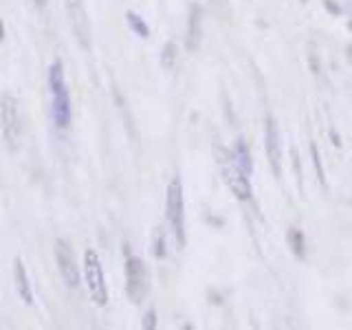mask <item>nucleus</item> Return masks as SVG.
<instances>
[{
    "mask_svg": "<svg viewBox=\"0 0 352 330\" xmlns=\"http://www.w3.org/2000/svg\"><path fill=\"white\" fill-rule=\"evenodd\" d=\"M300 3H304V5H306V3H308V0H300Z\"/></svg>",
    "mask_w": 352,
    "mask_h": 330,
    "instance_id": "25",
    "label": "nucleus"
},
{
    "mask_svg": "<svg viewBox=\"0 0 352 330\" xmlns=\"http://www.w3.org/2000/svg\"><path fill=\"white\" fill-rule=\"evenodd\" d=\"M218 163H220V172H223V179L231 190V194H234L240 203L251 201L253 187L249 181V174L238 168V163L231 157V150H218Z\"/></svg>",
    "mask_w": 352,
    "mask_h": 330,
    "instance_id": "5",
    "label": "nucleus"
},
{
    "mask_svg": "<svg viewBox=\"0 0 352 330\" xmlns=\"http://www.w3.org/2000/svg\"><path fill=\"white\" fill-rule=\"evenodd\" d=\"M264 152H267L269 165L273 170L275 179H282V163H284V148H282V135L278 128V121L273 115L264 117Z\"/></svg>",
    "mask_w": 352,
    "mask_h": 330,
    "instance_id": "8",
    "label": "nucleus"
},
{
    "mask_svg": "<svg viewBox=\"0 0 352 330\" xmlns=\"http://www.w3.org/2000/svg\"><path fill=\"white\" fill-rule=\"evenodd\" d=\"M53 256H55V264H58L60 278L64 280V284L69 286V289H77L82 280V271H80V264H77L73 245L66 238H58L53 242Z\"/></svg>",
    "mask_w": 352,
    "mask_h": 330,
    "instance_id": "6",
    "label": "nucleus"
},
{
    "mask_svg": "<svg viewBox=\"0 0 352 330\" xmlns=\"http://www.w3.org/2000/svg\"><path fill=\"white\" fill-rule=\"evenodd\" d=\"M231 157H234V161L238 163V168L242 172H247L249 176L253 174V157L245 139H236L234 148H231Z\"/></svg>",
    "mask_w": 352,
    "mask_h": 330,
    "instance_id": "12",
    "label": "nucleus"
},
{
    "mask_svg": "<svg viewBox=\"0 0 352 330\" xmlns=\"http://www.w3.org/2000/svg\"><path fill=\"white\" fill-rule=\"evenodd\" d=\"M124 273H126V295L132 304H141L146 300V295L150 291V275L148 267L139 256L130 251V247H124Z\"/></svg>",
    "mask_w": 352,
    "mask_h": 330,
    "instance_id": "3",
    "label": "nucleus"
},
{
    "mask_svg": "<svg viewBox=\"0 0 352 330\" xmlns=\"http://www.w3.org/2000/svg\"><path fill=\"white\" fill-rule=\"evenodd\" d=\"M82 273H84V282L91 300L97 306H106L108 304V284H106V275H104V264L99 253L95 249H86L84 251V264H82Z\"/></svg>",
    "mask_w": 352,
    "mask_h": 330,
    "instance_id": "4",
    "label": "nucleus"
},
{
    "mask_svg": "<svg viewBox=\"0 0 352 330\" xmlns=\"http://www.w3.org/2000/svg\"><path fill=\"white\" fill-rule=\"evenodd\" d=\"M324 7H326L328 14L335 16V18H339L341 14H344V7H341L339 3H335V0H324Z\"/></svg>",
    "mask_w": 352,
    "mask_h": 330,
    "instance_id": "19",
    "label": "nucleus"
},
{
    "mask_svg": "<svg viewBox=\"0 0 352 330\" xmlns=\"http://www.w3.org/2000/svg\"><path fill=\"white\" fill-rule=\"evenodd\" d=\"M165 218L172 229V236L181 249L187 245V227H185V194H183V181L181 176H174L168 183L165 192Z\"/></svg>",
    "mask_w": 352,
    "mask_h": 330,
    "instance_id": "2",
    "label": "nucleus"
},
{
    "mask_svg": "<svg viewBox=\"0 0 352 330\" xmlns=\"http://www.w3.org/2000/svg\"><path fill=\"white\" fill-rule=\"evenodd\" d=\"M330 141H333V146H335V148H341V137L337 135L335 130H330Z\"/></svg>",
    "mask_w": 352,
    "mask_h": 330,
    "instance_id": "21",
    "label": "nucleus"
},
{
    "mask_svg": "<svg viewBox=\"0 0 352 330\" xmlns=\"http://www.w3.org/2000/svg\"><path fill=\"white\" fill-rule=\"evenodd\" d=\"M126 22H128V29L135 33L137 38H141V40H148L150 38V27H148V22L143 20L137 11H132V9H128L126 11Z\"/></svg>",
    "mask_w": 352,
    "mask_h": 330,
    "instance_id": "14",
    "label": "nucleus"
},
{
    "mask_svg": "<svg viewBox=\"0 0 352 330\" xmlns=\"http://www.w3.org/2000/svg\"><path fill=\"white\" fill-rule=\"evenodd\" d=\"M49 93H51V117L58 130H66L73 121V104H71V91L66 84V69L64 62L58 58L49 66Z\"/></svg>",
    "mask_w": 352,
    "mask_h": 330,
    "instance_id": "1",
    "label": "nucleus"
},
{
    "mask_svg": "<svg viewBox=\"0 0 352 330\" xmlns=\"http://www.w3.org/2000/svg\"><path fill=\"white\" fill-rule=\"evenodd\" d=\"M286 242H289V247H291L293 256L297 260L306 258V236L300 227H291L289 231H286Z\"/></svg>",
    "mask_w": 352,
    "mask_h": 330,
    "instance_id": "13",
    "label": "nucleus"
},
{
    "mask_svg": "<svg viewBox=\"0 0 352 330\" xmlns=\"http://www.w3.org/2000/svg\"><path fill=\"white\" fill-rule=\"evenodd\" d=\"M0 132H3L5 143L16 150L20 143V110H18V102L16 97L11 95H3L0 97Z\"/></svg>",
    "mask_w": 352,
    "mask_h": 330,
    "instance_id": "7",
    "label": "nucleus"
},
{
    "mask_svg": "<svg viewBox=\"0 0 352 330\" xmlns=\"http://www.w3.org/2000/svg\"><path fill=\"white\" fill-rule=\"evenodd\" d=\"M348 29H350V33H352V20L348 22Z\"/></svg>",
    "mask_w": 352,
    "mask_h": 330,
    "instance_id": "24",
    "label": "nucleus"
},
{
    "mask_svg": "<svg viewBox=\"0 0 352 330\" xmlns=\"http://www.w3.org/2000/svg\"><path fill=\"white\" fill-rule=\"evenodd\" d=\"M152 253H154V258H157V260L168 258V240H165V231L163 229H157V234H154Z\"/></svg>",
    "mask_w": 352,
    "mask_h": 330,
    "instance_id": "16",
    "label": "nucleus"
},
{
    "mask_svg": "<svg viewBox=\"0 0 352 330\" xmlns=\"http://www.w3.org/2000/svg\"><path fill=\"white\" fill-rule=\"evenodd\" d=\"M201 36H203V9L198 5H192L190 16H187V33H185L187 49L196 51L198 44H201Z\"/></svg>",
    "mask_w": 352,
    "mask_h": 330,
    "instance_id": "11",
    "label": "nucleus"
},
{
    "mask_svg": "<svg viewBox=\"0 0 352 330\" xmlns=\"http://www.w3.org/2000/svg\"><path fill=\"white\" fill-rule=\"evenodd\" d=\"M308 152H311V159H313V168H315V174L322 185H326V170H324V163H322V154H319L317 146L315 143H311L308 146Z\"/></svg>",
    "mask_w": 352,
    "mask_h": 330,
    "instance_id": "17",
    "label": "nucleus"
},
{
    "mask_svg": "<svg viewBox=\"0 0 352 330\" xmlns=\"http://www.w3.org/2000/svg\"><path fill=\"white\" fill-rule=\"evenodd\" d=\"M14 280H16L18 297L27 306H33L36 295H33V286H31L29 273H27V267H25V262H22V258H14Z\"/></svg>",
    "mask_w": 352,
    "mask_h": 330,
    "instance_id": "10",
    "label": "nucleus"
},
{
    "mask_svg": "<svg viewBox=\"0 0 352 330\" xmlns=\"http://www.w3.org/2000/svg\"><path fill=\"white\" fill-rule=\"evenodd\" d=\"M159 326V313H157V308H148L146 315H143L141 319V328L143 330H154Z\"/></svg>",
    "mask_w": 352,
    "mask_h": 330,
    "instance_id": "18",
    "label": "nucleus"
},
{
    "mask_svg": "<svg viewBox=\"0 0 352 330\" xmlns=\"http://www.w3.org/2000/svg\"><path fill=\"white\" fill-rule=\"evenodd\" d=\"M47 3H49V0H33V5H36L38 9H44V7H47Z\"/></svg>",
    "mask_w": 352,
    "mask_h": 330,
    "instance_id": "23",
    "label": "nucleus"
},
{
    "mask_svg": "<svg viewBox=\"0 0 352 330\" xmlns=\"http://www.w3.org/2000/svg\"><path fill=\"white\" fill-rule=\"evenodd\" d=\"M176 62H179V47H176L174 40H170V42H165L163 49H161V66H163V71L172 73L176 69Z\"/></svg>",
    "mask_w": 352,
    "mask_h": 330,
    "instance_id": "15",
    "label": "nucleus"
},
{
    "mask_svg": "<svg viewBox=\"0 0 352 330\" xmlns=\"http://www.w3.org/2000/svg\"><path fill=\"white\" fill-rule=\"evenodd\" d=\"M291 157H293V168H295V174H297V183H302V172H300V154L293 148L291 150Z\"/></svg>",
    "mask_w": 352,
    "mask_h": 330,
    "instance_id": "20",
    "label": "nucleus"
},
{
    "mask_svg": "<svg viewBox=\"0 0 352 330\" xmlns=\"http://www.w3.org/2000/svg\"><path fill=\"white\" fill-rule=\"evenodd\" d=\"M5 22H3V16H0V40H5Z\"/></svg>",
    "mask_w": 352,
    "mask_h": 330,
    "instance_id": "22",
    "label": "nucleus"
},
{
    "mask_svg": "<svg viewBox=\"0 0 352 330\" xmlns=\"http://www.w3.org/2000/svg\"><path fill=\"white\" fill-rule=\"evenodd\" d=\"M66 16H69L77 42L82 44V49H88V44H91V25H88L84 0H66Z\"/></svg>",
    "mask_w": 352,
    "mask_h": 330,
    "instance_id": "9",
    "label": "nucleus"
}]
</instances>
